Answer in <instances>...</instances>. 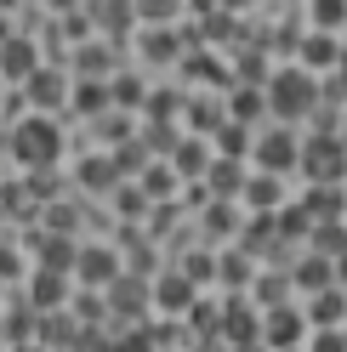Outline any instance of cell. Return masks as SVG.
<instances>
[{"label": "cell", "mask_w": 347, "mask_h": 352, "mask_svg": "<svg viewBox=\"0 0 347 352\" xmlns=\"http://www.w3.org/2000/svg\"><path fill=\"white\" fill-rule=\"evenodd\" d=\"M148 301H154V307H165V313H188L193 284H188L182 273H165V278H154V284H148Z\"/></svg>", "instance_id": "cell-11"}, {"label": "cell", "mask_w": 347, "mask_h": 352, "mask_svg": "<svg viewBox=\"0 0 347 352\" xmlns=\"http://www.w3.org/2000/svg\"><path fill=\"white\" fill-rule=\"evenodd\" d=\"M302 210H308V222H341V182H313Z\"/></svg>", "instance_id": "cell-12"}, {"label": "cell", "mask_w": 347, "mask_h": 352, "mask_svg": "<svg viewBox=\"0 0 347 352\" xmlns=\"http://www.w3.org/2000/svg\"><path fill=\"white\" fill-rule=\"evenodd\" d=\"M262 108H273L279 120H308V108H319V80L302 69H279L268 74V91H262Z\"/></svg>", "instance_id": "cell-1"}, {"label": "cell", "mask_w": 347, "mask_h": 352, "mask_svg": "<svg viewBox=\"0 0 347 352\" xmlns=\"http://www.w3.org/2000/svg\"><path fill=\"white\" fill-rule=\"evenodd\" d=\"M171 188H177V170H171V165H143V193H160V199H165Z\"/></svg>", "instance_id": "cell-29"}, {"label": "cell", "mask_w": 347, "mask_h": 352, "mask_svg": "<svg viewBox=\"0 0 347 352\" xmlns=\"http://www.w3.org/2000/svg\"><path fill=\"white\" fill-rule=\"evenodd\" d=\"M256 160H262V170H273V176L296 170V137H291V131H273V137L262 142V153H256Z\"/></svg>", "instance_id": "cell-13"}, {"label": "cell", "mask_w": 347, "mask_h": 352, "mask_svg": "<svg viewBox=\"0 0 347 352\" xmlns=\"http://www.w3.org/2000/svg\"><path fill=\"white\" fill-rule=\"evenodd\" d=\"M108 352H154V329L137 324V329H125V336H114V329H108Z\"/></svg>", "instance_id": "cell-21"}, {"label": "cell", "mask_w": 347, "mask_h": 352, "mask_svg": "<svg viewBox=\"0 0 347 352\" xmlns=\"http://www.w3.org/2000/svg\"><path fill=\"white\" fill-rule=\"evenodd\" d=\"M308 352H347V341H341V324H324V329H313Z\"/></svg>", "instance_id": "cell-36"}, {"label": "cell", "mask_w": 347, "mask_h": 352, "mask_svg": "<svg viewBox=\"0 0 347 352\" xmlns=\"http://www.w3.org/2000/svg\"><path fill=\"white\" fill-rule=\"evenodd\" d=\"M188 74H193V80H228L222 69H216V57H205V52H193V57H188Z\"/></svg>", "instance_id": "cell-39"}, {"label": "cell", "mask_w": 347, "mask_h": 352, "mask_svg": "<svg viewBox=\"0 0 347 352\" xmlns=\"http://www.w3.org/2000/svg\"><path fill=\"white\" fill-rule=\"evenodd\" d=\"M108 193H114V199H120V216H143V210H148V193H143V188H132V182H125V188L114 182Z\"/></svg>", "instance_id": "cell-32"}, {"label": "cell", "mask_w": 347, "mask_h": 352, "mask_svg": "<svg viewBox=\"0 0 347 352\" xmlns=\"http://www.w3.org/2000/svg\"><path fill=\"white\" fill-rule=\"evenodd\" d=\"M262 80H268L262 57H245V63H240V85H262Z\"/></svg>", "instance_id": "cell-43"}, {"label": "cell", "mask_w": 347, "mask_h": 352, "mask_svg": "<svg viewBox=\"0 0 347 352\" xmlns=\"http://www.w3.org/2000/svg\"><path fill=\"white\" fill-rule=\"evenodd\" d=\"M12 352H46V346H40V341H23V346H12Z\"/></svg>", "instance_id": "cell-50"}, {"label": "cell", "mask_w": 347, "mask_h": 352, "mask_svg": "<svg viewBox=\"0 0 347 352\" xmlns=\"http://www.w3.org/2000/svg\"><path fill=\"white\" fill-rule=\"evenodd\" d=\"M222 114H216V102H193V131H216Z\"/></svg>", "instance_id": "cell-42"}, {"label": "cell", "mask_w": 347, "mask_h": 352, "mask_svg": "<svg viewBox=\"0 0 347 352\" xmlns=\"http://www.w3.org/2000/svg\"><path fill=\"white\" fill-rule=\"evenodd\" d=\"M245 6H256V0H222V12H245Z\"/></svg>", "instance_id": "cell-49"}, {"label": "cell", "mask_w": 347, "mask_h": 352, "mask_svg": "<svg viewBox=\"0 0 347 352\" xmlns=\"http://www.w3.org/2000/svg\"><path fill=\"white\" fill-rule=\"evenodd\" d=\"M34 318H40L34 307H12V313L0 318V336H6L12 346H23V341H34Z\"/></svg>", "instance_id": "cell-19"}, {"label": "cell", "mask_w": 347, "mask_h": 352, "mask_svg": "<svg viewBox=\"0 0 347 352\" xmlns=\"http://www.w3.org/2000/svg\"><path fill=\"white\" fill-rule=\"evenodd\" d=\"M12 153H17V165H23V170H52L57 153H63V131H57V120L29 114L23 125L12 131Z\"/></svg>", "instance_id": "cell-2"}, {"label": "cell", "mask_w": 347, "mask_h": 352, "mask_svg": "<svg viewBox=\"0 0 347 352\" xmlns=\"http://www.w3.org/2000/svg\"><path fill=\"white\" fill-rule=\"evenodd\" d=\"M80 74H108V52L103 46H80Z\"/></svg>", "instance_id": "cell-40"}, {"label": "cell", "mask_w": 347, "mask_h": 352, "mask_svg": "<svg viewBox=\"0 0 347 352\" xmlns=\"http://www.w3.org/2000/svg\"><path fill=\"white\" fill-rule=\"evenodd\" d=\"M205 193H240V165H233V160L211 165V182H205Z\"/></svg>", "instance_id": "cell-28"}, {"label": "cell", "mask_w": 347, "mask_h": 352, "mask_svg": "<svg viewBox=\"0 0 347 352\" xmlns=\"http://www.w3.org/2000/svg\"><path fill=\"white\" fill-rule=\"evenodd\" d=\"M336 63H341V40L336 34H308V40H302V69H308V74H324V69H336Z\"/></svg>", "instance_id": "cell-9"}, {"label": "cell", "mask_w": 347, "mask_h": 352, "mask_svg": "<svg viewBox=\"0 0 347 352\" xmlns=\"http://www.w3.org/2000/svg\"><path fill=\"white\" fill-rule=\"evenodd\" d=\"M23 85H29V102H34V108H57L63 91H69V80H63L57 69H34Z\"/></svg>", "instance_id": "cell-15"}, {"label": "cell", "mask_w": 347, "mask_h": 352, "mask_svg": "<svg viewBox=\"0 0 347 352\" xmlns=\"http://www.w3.org/2000/svg\"><path fill=\"white\" fill-rule=\"evenodd\" d=\"M132 12L148 17V23H177V17H182V0H132Z\"/></svg>", "instance_id": "cell-22"}, {"label": "cell", "mask_w": 347, "mask_h": 352, "mask_svg": "<svg viewBox=\"0 0 347 352\" xmlns=\"http://www.w3.org/2000/svg\"><path fill=\"white\" fill-rule=\"evenodd\" d=\"M308 239H313V250L319 256H341V222H319V228H308Z\"/></svg>", "instance_id": "cell-24"}, {"label": "cell", "mask_w": 347, "mask_h": 352, "mask_svg": "<svg viewBox=\"0 0 347 352\" xmlns=\"http://www.w3.org/2000/svg\"><path fill=\"white\" fill-rule=\"evenodd\" d=\"M103 290H108V318H143L148 313V284L137 273H114Z\"/></svg>", "instance_id": "cell-5"}, {"label": "cell", "mask_w": 347, "mask_h": 352, "mask_svg": "<svg viewBox=\"0 0 347 352\" xmlns=\"http://www.w3.org/2000/svg\"><path fill=\"white\" fill-rule=\"evenodd\" d=\"M256 114H262V91H256V85H240V91H233V120H256Z\"/></svg>", "instance_id": "cell-31"}, {"label": "cell", "mask_w": 347, "mask_h": 352, "mask_svg": "<svg viewBox=\"0 0 347 352\" xmlns=\"http://www.w3.org/2000/svg\"><path fill=\"white\" fill-rule=\"evenodd\" d=\"M69 273L85 278V290H103V284L120 273V256H114V245H85V250H74V267Z\"/></svg>", "instance_id": "cell-6"}, {"label": "cell", "mask_w": 347, "mask_h": 352, "mask_svg": "<svg viewBox=\"0 0 347 352\" xmlns=\"http://www.w3.org/2000/svg\"><path fill=\"white\" fill-rule=\"evenodd\" d=\"M143 102H148V114H154V120H171L182 97H177V91H154V97H143Z\"/></svg>", "instance_id": "cell-38"}, {"label": "cell", "mask_w": 347, "mask_h": 352, "mask_svg": "<svg viewBox=\"0 0 347 352\" xmlns=\"http://www.w3.org/2000/svg\"><path fill=\"white\" fill-rule=\"evenodd\" d=\"M240 199H245L251 210H279V205H285V188H279L273 170H256V176L240 182Z\"/></svg>", "instance_id": "cell-8"}, {"label": "cell", "mask_w": 347, "mask_h": 352, "mask_svg": "<svg viewBox=\"0 0 347 352\" xmlns=\"http://www.w3.org/2000/svg\"><path fill=\"white\" fill-rule=\"evenodd\" d=\"M291 278L302 284V290H330V284H336V267H330V256H302Z\"/></svg>", "instance_id": "cell-16"}, {"label": "cell", "mask_w": 347, "mask_h": 352, "mask_svg": "<svg viewBox=\"0 0 347 352\" xmlns=\"http://www.w3.org/2000/svg\"><path fill=\"white\" fill-rule=\"evenodd\" d=\"M92 17H97V29H108V34H125L132 29V0H92Z\"/></svg>", "instance_id": "cell-18"}, {"label": "cell", "mask_w": 347, "mask_h": 352, "mask_svg": "<svg viewBox=\"0 0 347 352\" xmlns=\"http://www.w3.org/2000/svg\"><path fill=\"white\" fill-rule=\"evenodd\" d=\"M256 290H262V301H273V307H279V301H285V278H262Z\"/></svg>", "instance_id": "cell-45"}, {"label": "cell", "mask_w": 347, "mask_h": 352, "mask_svg": "<svg viewBox=\"0 0 347 352\" xmlns=\"http://www.w3.org/2000/svg\"><path fill=\"white\" fill-rule=\"evenodd\" d=\"M193 352H228V341H222V336H200V346H193Z\"/></svg>", "instance_id": "cell-48"}, {"label": "cell", "mask_w": 347, "mask_h": 352, "mask_svg": "<svg viewBox=\"0 0 347 352\" xmlns=\"http://www.w3.org/2000/svg\"><path fill=\"white\" fill-rule=\"evenodd\" d=\"M211 137L222 142V153H228V160H240V148H245V125H240V120H233V125H216Z\"/></svg>", "instance_id": "cell-35"}, {"label": "cell", "mask_w": 347, "mask_h": 352, "mask_svg": "<svg viewBox=\"0 0 347 352\" xmlns=\"http://www.w3.org/2000/svg\"><path fill=\"white\" fill-rule=\"evenodd\" d=\"M63 40H85V17H63Z\"/></svg>", "instance_id": "cell-47"}, {"label": "cell", "mask_w": 347, "mask_h": 352, "mask_svg": "<svg viewBox=\"0 0 347 352\" xmlns=\"http://www.w3.org/2000/svg\"><path fill=\"white\" fill-rule=\"evenodd\" d=\"M46 222H52V233H69V228H74V210H63V205H52V210H46Z\"/></svg>", "instance_id": "cell-44"}, {"label": "cell", "mask_w": 347, "mask_h": 352, "mask_svg": "<svg viewBox=\"0 0 347 352\" xmlns=\"http://www.w3.org/2000/svg\"><path fill=\"white\" fill-rule=\"evenodd\" d=\"M34 69H40V63H34L29 40H6V52H0V74H6V80H29Z\"/></svg>", "instance_id": "cell-17"}, {"label": "cell", "mask_w": 347, "mask_h": 352, "mask_svg": "<svg viewBox=\"0 0 347 352\" xmlns=\"http://www.w3.org/2000/svg\"><path fill=\"white\" fill-rule=\"evenodd\" d=\"M143 142H120V153H108V160H114V176H132V170H143L148 160H143Z\"/></svg>", "instance_id": "cell-30"}, {"label": "cell", "mask_w": 347, "mask_h": 352, "mask_svg": "<svg viewBox=\"0 0 347 352\" xmlns=\"http://www.w3.org/2000/svg\"><path fill=\"white\" fill-rule=\"evenodd\" d=\"M74 102L85 108V114H103V108H108V85H97V80H92V85H80Z\"/></svg>", "instance_id": "cell-37"}, {"label": "cell", "mask_w": 347, "mask_h": 352, "mask_svg": "<svg viewBox=\"0 0 347 352\" xmlns=\"http://www.w3.org/2000/svg\"><path fill=\"white\" fill-rule=\"evenodd\" d=\"M205 222H211L216 233H228V228H233V210H228V205H211V216H205Z\"/></svg>", "instance_id": "cell-46"}, {"label": "cell", "mask_w": 347, "mask_h": 352, "mask_svg": "<svg viewBox=\"0 0 347 352\" xmlns=\"http://www.w3.org/2000/svg\"><path fill=\"white\" fill-rule=\"evenodd\" d=\"M319 301H313V324L324 329V324H341V290L330 284V290H313Z\"/></svg>", "instance_id": "cell-23"}, {"label": "cell", "mask_w": 347, "mask_h": 352, "mask_svg": "<svg viewBox=\"0 0 347 352\" xmlns=\"http://www.w3.org/2000/svg\"><path fill=\"white\" fill-rule=\"evenodd\" d=\"M256 341H262V346H302V341H308V318H302L296 307L279 301L268 318H256Z\"/></svg>", "instance_id": "cell-4"}, {"label": "cell", "mask_w": 347, "mask_h": 352, "mask_svg": "<svg viewBox=\"0 0 347 352\" xmlns=\"http://www.w3.org/2000/svg\"><path fill=\"white\" fill-rule=\"evenodd\" d=\"M216 336L233 341V346H240V341H256V313H251V301H245V296H233L222 313H216Z\"/></svg>", "instance_id": "cell-7"}, {"label": "cell", "mask_w": 347, "mask_h": 352, "mask_svg": "<svg viewBox=\"0 0 347 352\" xmlns=\"http://www.w3.org/2000/svg\"><path fill=\"white\" fill-rule=\"evenodd\" d=\"M341 17H347V0H313V23H319L324 34H336Z\"/></svg>", "instance_id": "cell-27"}, {"label": "cell", "mask_w": 347, "mask_h": 352, "mask_svg": "<svg viewBox=\"0 0 347 352\" xmlns=\"http://www.w3.org/2000/svg\"><path fill=\"white\" fill-rule=\"evenodd\" d=\"M69 301V273H52V267H40L34 273V290H29V307L34 313H52V307Z\"/></svg>", "instance_id": "cell-10"}, {"label": "cell", "mask_w": 347, "mask_h": 352, "mask_svg": "<svg viewBox=\"0 0 347 352\" xmlns=\"http://www.w3.org/2000/svg\"><path fill=\"white\" fill-rule=\"evenodd\" d=\"M205 165H211V153H200V142H177V165H171L177 176H200Z\"/></svg>", "instance_id": "cell-25"}, {"label": "cell", "mask_w": 347, "mask_h": 352, "mask_svg": "<svg viewBox=\"0 0 347 352\" xmlns=\"http://www.w3.org/2000/svg\"><path fill=\"white\" fill-rule=\"evenodd\" d=\"M80 182H85V188H114V182H120V176H114V160H85V165H80Z\"/></svg>", "instance_id": "cell-26"}, {"label": "cell", "mask_w": 347, "mask_h": 352, "mask_svg": "<svg viewBox=\"0 0 347 352\" xmlns=\"http://www.w3.org/2000/svg\"><path fill=\"white\" fill-rule=\"evenodd\" d=\"M154 352H171V346H154Z\"/></svg>", "instance_id": "cell-51"}, {"label": "cell", "mask_w": 347, "mask_h": 352, "mask_svg": "<svg viewBox=\"0 0 347 352\" xmlns=\"http://www.w3.org/2000/svg\"><path fill=\"white\" fill-rule=\"evenodd\" d=\"M216 273H222V284H233V290H240V284L251 278V256H245V250H233V256H228Z\"/></svg>", "instance_id": "cell-34"}, {"label": "cell", "mask_w": 347, "mask_h": 352, "mask_svg": "<svg viewBox=\"0 0 347 352\" xmlns=\"http://www.w3.org/2000/svg\"><path fill=\"white\" fill-rule=\"evenodd\" d=\"M108 102H125V108H132V102H143V85H137V80H114V85H108Z\"/></svg>", "instance_id": "cell-41"}, {"label": "cell", "mask_w": 347, "mask_h": 352, "mask_svg": "<svg viewBox=\"0 0 347 352\" xmlns=\"http://www.w3.org/2000/svg\"><path fill=\"white\" fill-rule=\"evenodd\" d=\"M296 165H302V176H308V182H341V170H347L341 137H336V131H319L313 142L296 148Z\"/></svg>", "instance_id": "cell-3"}, {"label": "cell", "mask_w": 347, "mask_h": 352, "mask_svg": "<svg viewBox=\"0 0 347 352\" xmlns=\"http://www.w3.org/2000/svg\"><path fill=\"white\" fill-rule=\"evenodd\" d=\"M182 278H188V284H205V278H216V261H211L205 250H188V261H182Z\"/></svg>", "instance_id": "cell-33"}, {"label": "cell", "mask_w": 347, "mask_h": 352, "mask_svg": "<svg viewBox=\"0 0 347 352\" xmlns=\"http://www.w3.org/2000/svg\"><path fill=\"white\" fill-rule=\"evenodd\" d=\"M34 256H40V267H52V273L74 267V245L63 233H34Z\"/></svg>", "instance_id": "cell-14"}, {"label": "cell", "mask_w": 347, "mask_h": 352, "mask_svg": "<svg viewBox=\"0 0 347 352\" xmlns=\"http://www.w3.org/2000/svg\"><path fill=\"white\" fill-rule=\"evenodd\" d=\"M143 52L154 57V63H171V57H177V34H171V23H154V29H148V34H143Z\"/></svg>", "instance_id": "cell-20"}]
</instances>
